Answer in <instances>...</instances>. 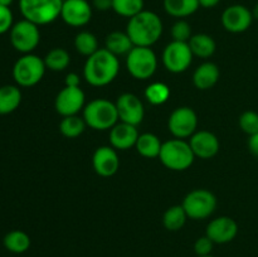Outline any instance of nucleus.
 Here are the masks:
<instances>
[{"label":"nucleus","instance_id":"1","mask_svg":"<svg viewBox=\"0 0 258 257\" xmlns=\"http://www.w3.org/2000/svg\"><path fill=\"white\" fill-rule=\"evenodd\" d=\"M118 71H120L118 57L108 52L106 48H100L86 60L83 67V77L91 86L103 87L115 81Z\"/></svg>","mask_w":258,"mask_h":257},{"label":"nucleus","instance_id":"2","mask_svg":"<svg viewBox=\"0 0 258 257\" xmlns=\"http://www.w3.org/2000/svg\"><path fill=\"white\" fill-rule=\"evenodd\" d=\"M164 25L156 13L145 10L130 18L126 33L135 47H151L163 35Z\"/></svg>","mask_w":258,"mask_h":257},{"label":"nucleus","instance_id":"3","mask_svg":"<svg viewBox=\"0 0 258 257\" xmlns=\"http://www.w3.org/2000/svg\"><path fill=\"white\" fill-rule=\"evenodd\" d=\"M82 117L88 127L97 131L111 130L118 122V113L115 102L106 98H96L83 108Z\"/></svg>","mask_w":258,"mask_h":257},{"label":"nucleus","instance_id":"4","mask_svg":"<svg viewBox=\"0 0 258 257\" xmlns=\"http://www.w3.org/2000/svg\"><path fill=\"white\" fill-rule=\"evenodd\" d=\"M159 159L165 168L174 171H183L193 165L196 155L189 141L174 138L163 143Z\"/></svg>","mask_w":258,"mask_h":257},{"label":"nucleus","instance_id":"5","mask_svg":"<svg viewBox=\"0 0 258 257\" xmlns=\"http://www.w3.org/2000/svg\"><path fill=\"white\" fill-rule=\"evenodd\" d=\"M63 0H19L23 18L39 25H47L57 20L62 12Z\"/></svg>","mask_w":258,"mask_h":257},{"label":"nucleus","instance_id":"6","mask_svg":"<svg viewBox=\"0 0 258 257\" xmlns=\"http://www.w3.org/2000/svg\"><path fill=\"white\" fill-rule=\"evenodd\" d=\"M44 59L38 55L28 53L23 54L13 67V78L20 87H33L38 85L44 77Z\"/></svg>","mask_w":258,"mask_h":257},{"label":"nucleus","instance_id":"7","mask_svg":"<svg viewBox=\"0 0 258 257\" xmlns=\"http://www.w3.org/2000/svg\"><path fill=\"white\" fill-rule=\"evenodd\" d=\"M126 68L136 80H149L156 72L158 57L151 47H134L126 55Z\"/></svg>","mask_w":258,"mask_h":257},{"label":"nucleus","instance_id":"8","mask_svg":"<svg viewBox=\"0 0 258 257\" xmlns=\"http://www.w3.org/2000/svg\"><path fill=\"white\" fill-rule=\"evenodd\" d=\"M188 218L199 221L206 219L214 213L217 208V198L208 189H194L189 191L181 203Z\"/></svg>","mask_w":258,"mask_h":257},{"label":"nucleus","instance_id":"9","mask_svg":"<svg viewBox=\"0 0 258 257\" xmlns=\"http://www.w3.org/2000/svg\"><path fill=\"white\" fill-rule=\"evenodd\" d=\"M10 43L15 50L28 54L38 47L40 42L39 27L27 19L14 23L9 32Z\"/></svg>","mask_w":258,"mask_h":257},{"label":"nucleus","instance_id":"10","mask_svg":"<svg viewBox=\"0 0 258 257\" xmlns=\"http://www.w3.org/2000/svg\"><path fill=\"white\" fill-rule=\"evenodd\" d=\"M168 128L175 139L185 140L198 131V115L188 106L176 107L169 116Z\"/></svg>","mask_w":258,"mask_h":257},{"label":"nucleus","instance_id":"11","mask_svg":"<svg viewBox=\"0 0 258 257\" xmlns=\"http://www.w3.org/2000/svg\"><path fill=\"white\" fill-rule=\"evenodd\" d=\"M193 58L188 43L171 40L163 52V65L169 72L183 73L190 67Z\"/></svg>","mask_w":258,"mask_h":257},{"label":"nucleus","instance_id":"12","mask_svg":"<svg viewBox=\"0 0 258 257\" xmlns=\"http://www.w3.org/2000/svg\"><path fill=\"white\" fill-rule=\"evenodd\" d=\"M86 106V95L81 87H64L58 92L54 108L62 117L78 115Z\"/></svg>","mask_w":258,"mask_h":257},{"label":"nucleus","instance_id":"13","mask_svg":"<svg viewBox=\"0 0 258 257\" xmlns=\"http://www.w3.org/2000/svg\"><path fill=\"white\" fill-rule=\"evenodd\" d=\"M92 14V4L87 0H63L60 18L70 27H85L91 22Z\"/></svg>","mask_w":258,"mask_h":257},{"label":"nucleus","instance_id":"14","mask_svg":"<svg viewBox=\"0 0 258 257\" xmlns=\"http://www.w3.org/2000/svg\"><path fill=\"white\" fill-rule=\"evenodd\" d=\"M115 105L120 121L134 126H138L143 122L145 108H144L143 101L136 95L130 92L122 93L117 97Z\"/></svg>","mask_w":258,"mask_h":257},{"label":"nucleus","instance_id":"15","mask_svg":"<svg viewBox=\"0 0 258 257\" xmlns=\"http://www.w3.org/2000/svg\"><path fill=\"white\" fill-rule=\"evenodd\" d=\"M253 14L247 7L241 4L229 5L222 13V25L229 33H243L251 27L253 22Z\"/></svg>","mask_w":258,"mask_h":257},{"label":"nucleus","instance_id":"16","mask_svg":"<svg viewBox=\"0 0 258 257\" xmlns=\"http://www.w3.org/2000/svg\"><path fill=\"white\" fill-rule=\"evenodd\" d=\"M238 234V224L228 216H221L212 219L206 228L208 236L214 244H226L233 241Z\"/></svg>","mask_w":258,"mask_h":257},{"label":"nucleus","instance_id":"17","mask_svg":"<svg viewBox=\"0 0 258 257\" xmlns=\"http://www.w3.org/2000/svg\"><path fill=\"white\" fill-rule=\"evenodd\" d=\"M92 166L96 174L103 178L115 175L120 168L117 150L111 145L98 146L92 155Z\"/></svg>","mask_w":258,"mask_h":257},{"label":"nucleus","instance_id":"18","mask_svg":"<svg viewBox=\"0 0 258 257\" xmlns=\"http://www.w3.org/2000/svg\"><path fill=\"white\" fill-rule=\"evenodd\" d=\"M189 145L196 158L204 159V160L214 158L221 148L218 138L208 130H199L194 133L189 139Z\"/></svg>","mask_w":258,"mask_h":257},{"label":"nucleus","instance_id":"19","mask_svg":"<svg viewBox=\"0 0 258 257\" xmlns=\"http://www.w3.org/2000/svg\"><path fill=\"white\" fill-rule=\"evenodd\" d=\"M139 135L138 126L118 121L110 130V145L116 150H128L136 145Z\"/></svg>","mask_w":258,"mask_h":257},{"label":"nucleus","instance_id":"20","mask_svg":"<svg viewBox=\"0 0 258 257\" xmlns=\"http://www.w3.org/2000/svg\"><path fill=\"white\" fill-rule=\"evenodd\" d=\"M221 77L218 66L213 62H203L193 73V83L198 90L207 91L213 88Z\"/></svg>","mask_w":258,"mask_h":257},{"label":"nucleus","instance_id":"21","mask_svg":"<svg viewBox=\"0 0 258 257\" xmlns=\"http://www.w3.org/2000/svg\"><path fill=\"white\" fill-rule=\"evenodd\" d=\"M188 44L194 57L203 58V59L211 58L217 49V43L214 38L206 33L193 34L189 39Z\"/></svg>","mask_w":258,"mask_h":257},{"label":"nucleus","instance_id":"22","mask_svg":"<svg viewBox=\"0 0 258 257\" xmlns=\"http://www.w3.org/2000/svg\"><path fill=\"white\" fill-rule=\"evenodd\" d=\"M134 47L135 45L126 32H120V30L111 32L105 39V48L116 57L127 55Z\"/></svg>","mask_w":258,"mask_h":257},{"label":"nucleus","instance_id":"23","mask_svg":"<svg viewBox=\"0 0 258 257\" xmlns=\"http://www.w3.org/2000/svg\"><path fill=\"white\" fill-rule=\"evenodd\" d=\"M22 91L18 86L5 85L0 87V115H9L19 107Z\"/></svg>","mask_w":258,"mask_h":257},{"label":"nucleus","instance_id":"24","mask_svg":"<svg viewBox=\"0 0 258 257\" xmlns=\"http://www.w3.org/2000/svg\"><path fill=\"white\" fill-rule=\"evenodd\" d=\"M163 5L164 10L176 19L190 17L201 8L199 0H164Z\"/></svg>","mask_w":258,"mask_h":257},{"label":"nucleus","instance_id":"25","mask_svg":"<svg viewBox=\"0 0 258 257\" xmlns=\"http://www.w3.org/2000/svg\"><path fill=\"white\" fill-rule=\"evenodd\" d=\"M161 145H163V143H161L160 139L155 134L144 133L139 135L135 148L138 150V153L141 156H144V158L154 159L159 158Z\"/></svg>","mask_w":258,"mask_h":257},{"label":"nucleus","instance_id":"26","mask_svg":"<svg viewBox=\"0 0 258 257\" xmlns=\"http://www.w3.org/2000/svg\"><path fill=\"white\" fill-rule=\"evenodd\" d=\"M3 243L5 248L12 253H24L30 247V237L20 229H14L5 234Z\"/></svg>","mask_w":258,"mask_h":257},{"label":"nucleus","instance_id":"27","mask_svg":"<svg viewBox=\"0 0 258 257\" xmlns=\"http://www.w3.org/2000/svg\"><path fill=\"white\" fill-rule=\"evenodd\" d=\"M186 219H188V214L185 209L181 204H178V206H171L170 208L166 209L163 216V224L168 231L176 232L180 231L185 226Z\"/></svg>","mask_w":258,"mask_h":257},{"label":"nucleus","instance_id":"28","mask_svg":"<svg viewBox=\"0 0 258 257\" xmlns=\"http://www.w3.org/2000/svg\"><path fill=\"white\" fill-rule=\"evenodd\" d=\"M47 70L53 72H62L67 70L71 63V55L64 48H53L43 58Z\"/></svg>","mask_w":258,"mask_h":257},{"label":"nucleus","instance_id":"29","mask_svg":"<svg viewBox=\"0 0 258 257\" xmlns=\"http://www.w3.org/2000/svg\"><path fill=\"white\" fill-rule=\"evenodd\" d=\"M87 123L85 118L78 115L66 116L59 122V131L63 136L68 139H75L85 133Z\"/></svg>","mask_w":258,"mask_h":257},{"label":"nucleus","instance_id":"30","mask_svg":"<svg viewBox=\"0 0 258 257\" xmlns=\"http://www.w3.org/2000/svg\"><path fill=\"white\" fill-rule=\"evenodd\" d=\"M75 48L80 54L85 55V57H90L93 53L97 52L98 48V40L93 33L83 30L80 32L75 38Z\"/></svg>","mask_w":258,"mask_h":257},{"label":"nucleus","instance_id":"31","mask_svg":"<svg viewBox=\"0 0 258 257\" xmlns=\"http://www.w3.org/2000/svg\"><path fill=\"white\" fill-rule=\"evenodd\" d=\"M145 98L154 106L164 105L170 97V88L164 82H153L145 88Z\"/></svg>","mask_w":258,"mask_h":257},{"label":"nucleus","instance_id":"32","mask_svg":"<svg viewBox=\"0 0 258 257\" xmlns=\"http://www.w3.org/2000/svg\"><path fill=\"white\" fill-rule=\"evenodd\" d=\"M144 0H112V10L123 18H133L144 10Z\"/></svg>","mask_w":258,"mask_h":257},{"label":"nucleus","instance_id":"33","mask_svg":"<svg viewBox=\"0 0 258 257\" xmlns=\"http://www.w3.org/2000/svg\"><path fill=\"white\" fill-rule=\"evenodd\" d=\"M239 127L248 136L258 133V112L253 110H247L239 116Z\"/></svg>","mask_w":258,"mask_h":257},{"label":"nucleus","instance_id":"34","mask_svg":"<svg viewBox=\"0 0 258 257\" xmlns=\"http://www.w3.org/2000/svg\"><path fill=\"white\" fill-rule=\"evenodd\" d=\"M191 35V25L185 19H178L171 27V38L176 42L188 43Z\"/></svg>","mask_w":258,"mask_h":257},{"label":"nucleus","instance_id":"35","mask_svg":"<svg viewBox=\"0 0 258 257\" xmlns=\"http://www.w3.org/2000/svg\"><path fill=\"white\" fill-rule=\"evenodd\" d=\"M213 247L214 242L206 234L197 238V241L194 242V252H196L197 256H208V254H212Z\"/></svg>","mask_w":258,"mask_h":257},{"label":"nucleus","instance_id":"36","mask_svg":"<svg viewBox=\"0 0 258 257\" xmlns=\"http://www.w3.org/2000/svg\"><path fill=\"white\" fill-rule=\"evenodd\" d=\"M13 25H14V19L10 8L0 5V34L10 32Z\"/></svg>","mask_w":258,"mask_h":257},{"label":"nucleus","instance_id":"37","mask_svg":"<svg viewBox=\"0 0 258 257\" xmlns=\"http://www.w3.org/2000/svg\"><path fill=\"white\" fill-rule=\"evenodd\" d=\"M81 85V77L75 72L67 73L64 78V86L67 87H80Z\"/></svg>","mask_w":258,"mask_h":257},{"label":"nucleus","instance_id":"38","mask_svg":"<svg viewBox=\"0 0 258 257\" xmlns=\"http://www.w3.org/2000/svg\"><path fill=\"white\" fill-rule=\"evenodd\" d=\"M92 8L98 12H107L112 9V0H92Z\"/></svg>","mask_w":258,"mask_h":257},{"label":"nucleus","instance_id":"39","mask_svg":"<svg viewBox=\"0 0 258 257\" xmlns=\"http://www.w3.org/2000/svg\"><path fill=\"white\" fill-rule=\"evenodd\" d=\"M248 149L253 156L258 158V133L251 135L248 139Z\"/></svg>","mask_w":258,"mask_h":257},{"label":"nucleus","instance_id":"40","mask_svg":"<svg viewBox=\"0 0 258 257\" xmlns=\"http://www.w3.org/2000/svg\"><path fill=\"white\" fill-rule=\"evenodd\" d=\"M221 3V0H199V5L204 9H212L216 8Z\"/></svg>","mask_w":258,"mask_h":257},{"label":"nucleus","instance_id":"41","mask_svg":"<svg viewBox=\"0 0 258 257\" xmlns=\"http://www.w3.org/2000/svg\"><path fill=\"white\" fill-rule=\"evenodd\" d=\"M13 3H14V0H0V5H3V7L10 8Z\"/></svg>","mask_w":258,"mask_h":257},{"label":"nucleus","instance_id":"42","mask_svg":"<svg viewBox=\"0 0 258 257\" xmlns=\"http://www.w3.org/2000/svg\"><path fill=\"white\" fill-rule=\"evenodd\" d=\"M252 14H253V18L254 19L258 20V2L256 3V5H254L253 10H252Z\"/></svg>","mask_w":258,"mask_h":257},{"label":"nucleus","instance_id":"43","mask_svg":"<svg viewBox=\"0 0 258 257\" xmlns=\"http://www.w3.org/2000/svg\"><path fill=\"white\" fill-rule=\"evenodd\" d=\"M197 257H216V256H213V254H208V256H197Z\"/></svg>","mask_w":258,"mask_h":257}]
</instances>
